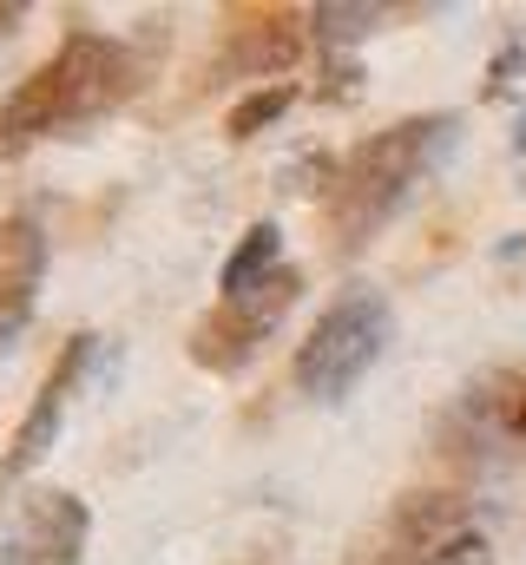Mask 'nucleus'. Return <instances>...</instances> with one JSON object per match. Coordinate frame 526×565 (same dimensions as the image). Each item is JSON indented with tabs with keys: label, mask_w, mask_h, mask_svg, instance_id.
Listing matches in <instances>:
<instances>
[{
	"label": "nucleus",
	"mask_w": 526,
	"mask_h": 565,
	"mask_svg": "<svg viewBox=\"0 0 526 565\" xmlns=\"http://www.w3.org/2000/svg\"><path fill=\"white\" fill-rule=\"evenodd\" d=\"M93 342H99V335H73V342H66L60 369L40 382V395H33V408H27V422H20V434H13V454L0 460V480H20V473H33V467L46 460L53 434H60V422H66V402H73V388H80V375H86Z\"/></svg>",
	"instance_id": "obj_6"
},
{
	"label": "nucleus",
	"mask_w": 526,
	"mask_h": 565,
	"mask_svg": "<svg viewBox=\"0 0 526 565\" xmlns=\"http://www.w3.org/2000/svg\"><path fill=\"white\" fill-rule=\"evenodd\" d=\"M290 86H270V93H251L238 113H231V139H257V126H270V119H283L290 113Z\"/></svg>",
	"instance_id": "obj_12"
},
{
	"label": "nucleus",
	"mask_w": 526,
	"mask_h": 565,
	"mask_svg": "<svg viewBox=\"0 0 526 565\" xmlns=\"http://www.w3.org/2000/svg\"><path fill=\"white\" fill-rule=\"evenodd\" d=\"M290 53H296V26H290L283 13H263V33H257V26H244V40H238L231 66H244L251 79H263V73L290 66Z\"/></svg>",
	"instance_id": "obj_9"
},
{
	"label": "nucleus",
	"mask_w": 526,
	"mask_h": 565,
	"mask_svg": "<svg viewBox=\"0 0 526 565\" xmlns=\"http://www.w3.org/2000/svg\"><path fill=\"white\" fill-rule=\"evenodd\" d=\"M20 20H27V7H13V0H7V7H0V33H13Z\"/></svg>",
	"instance_id": "obj_13"
},
{
	"label": "nucleus",
	"mask_w": 526,
	"mask_h": 565,
	"mask_svg": "<svg viewBox=\"0 0 526 565\" xmlns=\"http://www.w3.org/2000/svg\"><path fill=\"white\" fill-rule=\"evenodd\" d=\"M40 282H46V231L13 211L0 217V349H13L40 309Z\"/></svg>",
	"instance_id": "obj_5"
},
{
	"label": "nucleus",
	"mask_w": 526,
	"mask_h": 565,
	"mask_svg": "<svg viewBox=\"0 0 526 565\" xmlns=\"http://www.w3.org/2000/svg\"><path fill=\"white\" fill-rule=\"evenodd\" d=\"M132 79H138V66H132V53L119 40H106V33H66L60 53L40 60V66L13 86V99L0 106V132H7V139L73 132V126H86V119L126 106Z\"/></svg>",
	"instance_id": "obj_1"
},
{
	"label": "nucleus",
	"mask_w": 526,
	"mask_h": 565,
	"mask_svg": "<svg viewBox=\"0 0 526 565\" xmlns=\"http://www.w3.org/2000/svg\"><path fill=\"white\" fill-rule=\"evenodd\" d=\"M454 113H428V119H394L389 132H376L369 145L349 151V164L336 171V191H329V224L343 244H362L389 224L394 211L434 178V164L448 158L454 145Z\"/></svg>",
	"instance_id": "obj_2"
},
{
	"label": "nucleus",
	"mask_w": 526,
	"mask_h": 565,
	"mask_svg": "<svg viewBox=\"0 0 526 565\" xmlns=\"http://www.w3.org/2000/svg\"><path fill=\"white\" fill-rule=\"evenodd\" d=\"M382 20H389L382 7H316V13H309L316 40H362V33H376Z\"/></svg>",
	"instance_id": "obj_11"
},
{
	"label": "nucleus",
	"mask_w": 526,
	"mask_h": 565,
	"mask_svg": "<svg viewBox=\"0 0 526 565\" xmlns=\"http://www.w3.org/2000/svg\"><path fill=\"white\" fill-rule=\"evenodd\" d=\"M283 270H290V264H283V231H276V224H251L244 244H238V250L224 257V270H218V296H224V302L257 296V289H270Z\"/></svg>",
	"instance_id": "obj_8"
},
{
	"label": "nucleus",
	"mask_w": 526,
	"mask_h": 565,
	"mask_svg": "<svg viewBox=\"0 0 526 565\" xmlns=\"http://www.w3.org/2000/svg\"><path fill=\"white\" fill-rule=\"evenodd\" d=\"M487 99H526V26H514L487 66Z\"/></svg>",
	"instance_id": "obj_10"
},
{
	"label": "nucleus",
	"mask_w": 526,
	"mask_h": 565,
	"mask_svg": "<svg viewBox=\"0 0 526 565\" xmlns=\"http://www.w3.org/2000/svg\"><path fill=\"white\" fill-rule=\"evenodd\" d=\"M394 342V309L382 289H349V296H336L323 316H316V329L303 335V349H296V388L309 395V402H323V408H336L382 355H389Z\"/></svg>",
	"instance_id": "obj_3"
},
{
	"label": "nucleus",
	"mask_w": 526,
	"mask_h": 565,
	"mask_svg": "<svg viewBox=\"0 0 526 565\" xmlns=\"http://www.w3.org/2000/svg\"><path fill=\"white\" fill-rule=\"evenodd\" d=\"M296 302V270H283V277L257 289V296H238V302H218V316H204L198 322V335H191V355L204 362V369H218V375H231V369H244L251 355H257V342L283 322V309Z\"/></svg>",
	"instance_id": "obj_4"
},
{
	"label": "nucleus",
	"mask_w": 526,
	"mask_h": 565,
	"mask_svg": "<svg viewBox=\"0 0 526 565\" xmlns=\"http://www.w3.org/2000/svg\"><path fill=\"white\" fill-rule=\"evenodd\" d=\"M86 546V507L73 493H40L20 513V559L7 565H80Z\"/></svg>",
	"instance_id": "obj_7"
}]
</instances>
